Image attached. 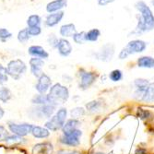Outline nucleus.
Segmentation results:
<instances>
[{"label": "nucleus", "mask_w": 154, "mask_h": 154, "mask_svg": "<svg viewBox=\"0 0 154 154\" xmlns=\"http://www.w3.org/2000/svg\"><path fill=\"white\" fill-rule=\"evenodd\" d=\"M137 13L136 14L137 24L128 33V36H140L154 30V14L150 7L143 0H137L134 5Z\"/></svg>", "instance_id": "f257e3e1"}, {"label": "nucleus", "mask_w": 154, "mask_h": 154, "mask_svg": "<svg viewBox=\"0 0 154 154\" xmlns=\"http://www.w3.org/2000/svg\"><path fill=\"white\" fill-rule=\"evenodd\" d=\"M47 97L49 103L57 106V104L64 103L68 100L69 91L66 86L61 85L60 83H55L50 88Z\"/></svg>", "instance_id": "f03ea898"}, {"label": "nucleus", "mask_w": 154, "mask_h": 154, "mask_svg": "<svg viewBox=\"0 0 154 154\" xmlns=\"http://www.w3.org/2000/svg\"><path fill=\"white\" fill-rule=\"evenodd\" d=\"M7 70L8 76H10L14 79H20L26 72L27 66L20 59H14L8 62L7 66Z\"/></svg>", "instance_id": "7ed1b4c3"}, {"label": "nucleus", "mask_w": 154, "mask_h": 154, "mask_svg": "<svg viewBox=\"0 0 154 154\" xmlns=\"http://www.w3.org/2000/svg\"><path fill=\"white\" fill-rule=\"evenodd\" d=\"M116 54V45L113 43L104 44L99 50L95 52L94 57L103 62H110L114 58Z\"/></svg>", "instance_id": "20e7f679"}, {"label": "nucleus", "mask_w": 154, "mask_h": 154, "mask_svg": "<svg viewBox=\"0 0 154 154\" xmlns=\"http://www.w3.org/2000/svg\"><path fill=\"white\" fill-rule=\"evenodd\" d=\"M79 87L81 90H87L96 81L98 78V74L93 71H87L85 69L80 68L79 71Z\"/></svg>", "instance_id": "39448f33"}, {"label": "nucleus", "mask_w": 154, "mask_h": 154, "mask_svg": "<svg viewBox=\"0 0 154 154\" xmlns=\"http://www.w3.org/2000/svg\"><path fill=\"white\" fill-rule=\"evenodd\" d=\"M147 47H148V43L145 42L144 40L133 39V40L129 41L128 43V45H125L124 48L125 51L128 52V54L130 57V55H132V54H141V53L145 52Z\"/></svg>", "instance_id": "423d86ee"}, {"label": "nucleus", "mask_w": 154, "mask_h": 154, "mask_svg": "<svg viewBox=\"0 0 154 154\" xmlns=\"http://www.w3.org/2000/svg\"><path fill=\"white\" fill-rule=\"evenodd\" d=\"M9 130L16 136L19 137H25L32 133L33 125L30 124H16L13 122L8 123Z\"/></svg>", "instance_id": "0eeeda50"}, {"label": "nucleus", "mask_w": 154, "mask_h": 154, "mask_svg": "<svg viewBox=\"0 0 154 154\" xmlns=\"http://www.w3.org/2000/svg\"><path fill=\"white\" fill-rule=\"evenodd\" d=\"M82 132L79 129H76L68 135H64L60 137V142L64 145L76 147L79 145V137H81Z\"/></svg>", "instance_id": "6e6552de"}, {"label": "nucleus", "mask_w": 154, "mask_h": 154, "mask_svg": "<svg viewBox=\"0 0 154 154\" xmlns=\"http://www.w3.org/2000/svg\"><path fill=\"white\" fill-rule=\"evenodd\" d=\"M51 85H52V80L50 77L43 73L41 77L38 78V81L35 85V89L39 92V94H45L52 87Z\"/></svg>", "instance_id": "1a4fd4ad"}, {"label": "nucleus", "mask_w": 154, "mask_h": 154, "mask_svg": "<svg viewBox=\"0 0 154 154\" xmlns=\"http://www.w3.org/2000/svg\"><path fill=\"white\" fill-rule=\"evenodd\" d=\"M57 49L59 54L64 57H68V55L70 54L73 51L72 45L70 44V42H69L66 38H60L58 40Z\"/></svg>", "instance_id": "9d476101"}, {"label": "nucleus", "mask_w": 154, "mask_h": 154, "mask_svg": "<svg viewBox=\"0 0 154 154\" xmlns=\"http://www.w3.org/2000/svg\"><path fill=\"white\" fill-rule=\"evenodd\" d=\"M65 16V12L63 10L58 11V12H54V13H49L45 18V25L48 28H53L54 26L58 25L63 18Z\"/></svg>", "instance_id": "9b49d317"}, {"label": "nucleus", "mask_w": 154, "mask_h": 154, "mask_svg": "<svg viewBox=\"0 0 154 154\" xmlns=\"http://www.w3.org/2000/svg\"><path fill=\"white\" fill-rule=\"evenodd\" d=\"M55 110V105L47 103L44 105H40L39 107L34 109V113L39 117H45V118H50L54 112Z\"/></svg>", "instance_id": "f8f14e48"}, {"label": "nucleus", "mask_w": 154, "mask_h": 154, "mask_svg": "<svg viewBox=\"0 0 154 154\" xmlns=\"http://www.w3.org/2000/svg\"><path fill=\"white\" fill-rule=\"evenodd\" d=\"M45 65L44 59H41L38 57H32L30 59V67H31V73L35 77V78H39L43 74V68Z\"/></svg>", "instance_id": "ddd939ff"}, {"label": "nucleus", "mask_w": 154, "mask_h": 154, "mask_svg": "<svg viewBox=\"0 0 154 154\" xmlns=\"http://www.w3.org/2000/svg\"><path fill=\"white\" fill-rule=\"evenodd\" d=\"M134 85L137 88V91L135 92V97L137 99L141 100V97L145 92V91L147 90V88L149 87V82L145 79H137L134 81Z\"/></svg>", "instance_id": "4468645a"}, {"label": "nucleus", "mask_w": 154, "mask_h": 154, "mask_svg": "<svg viewBox=\"0 0 154 154\" xmlns=\"http://www.w3.org/2000/svg\"><path fill=\"white\" fill-rule=\"evenodd\" d=\"M67 0H53L46 5V11L48 13H54L61 11L63 8H66Z\"/></svg>", "instance_id": "2eb2a0df"}, {"label": "nucleus", "mask_w": 154, "mask_h": 154, "mask_svg": "<svg viewBox=\"0 0 154 154\" xmlns=\"http://www.w3.org/2000/svg\"><path fill=\"white\" fill-rule=\"evenodd\" d=\"M28 53H29L32 57H38L41 59H46L49 57V54L44 47L40 45H32L28 49Z\"/></svg>", "instance_id": "dca6fc26"}, {"label": "nucleus", "mask_w": 154, "mask_h": 154, "mask_svg": "<svg viewBox=\"0 0 154 154\" xmlns=\"http://www.w3.org/2000/svg\"><path fill=\"white\" fill-rule=\"evenodd\" d=\"M77 32V28L74 23H66L60 27L59 29V34L62 36V38H69Z\"/></svg>", "instance_id": "f3484780"}, {"label": "nucleus", "mask_w": 154, "mask_h": 154, "mask_svg": "<svg viewBox=\"0 0 154 154\" xmlns=\"http://www.w3.org/2000/svg\"><path fill=\"white\" fill-rule=\"evenodd\" d=\"M54 150L53 145L49 142L39 143L33 147L32 153L33 154H52Z\"/></svg>", "instance_id": "a211bd4d"}, {"label": "nucleus", "mask_w": 154, "mask_h": 154, "mask_svg": "<svg viewBox=\"0 0 154 154\" xmlns=\"http://www.w3.org/2000/svg\"><path fill=\"white\" fill-rule=\"evenodd\" d=\"M80 125V122L77 119H69L67 120L62 128V131L64 135H68L70 134L71 132H73L74 130L78 129V127Z\"/></svg>", "instance_id": "6ab92c4d"}, {"label": "nucleus", "mask_w": 154, "mask_h": 154, "mask_svg": "<svg viewBox=\"0 0 154 154\" xmlns=\"http://www.w3.org/2000/svg\"><path fill=\"white\" fill-rule=\"evenodd\" d=\"M137 65L141 68H153L154 67V57L149 55H142L137 60Z\"/></svg>", "instance_id": "aec40b11"}, {"label": "nucleus", "mask_w": 154, "mask_h": 154, "mask_svg": "<svg viewBox=\"0 0 154 154\" xmlns=\"http://www.w3.org/2000/svg\"><path fill=\"white\" fill-rule=\"evenodd\" d=\"M63 125H64V123L61 122L57 116H54L51 119H49L45 123V128L51 131H57L63 128Z\"/></svg>", "instance_id": "412c9836"}, {"label": "nucleus", "mask_w": 154, "mask_h": 154, "mask_svg": "<svg viewBox=\"0 0 154 154\" xmlns=\"http://www.w3.org/2000/svg\"><path fill=\"white\" fill-rule=\"evenodd\" d=\"M102 32L98 28H92V29L85 32V40L88 43H95L99 40Z\"/></svg>", "instance_id": "4be33fe9"}, {"label": "nucleus", "mask_w": 154, "mask_h": 154, "mask_svg": "<svg viewBox=\"0 0 154 154\" xmlns=\"http://www.w3.org/2000/svg\"><path fill=\"white\" fill-rule=\"evenodd\" d=\"M32 134L36 138H46L50 136V132L46 128L42 127H33Z\"/></svg>", "instance_id": "5701e85b"}, {"label": "nucleus", "mask_w": 154, "mask_h": 154, "mask_svg": "<svg viewBox=\"0 0 154 154\" xmlns=\"http://www.w3.org/2000/svg\"><path fill=\"white\" fill-rule=\"evenodd\" d=\"M141 101L147 103H153L154 102V83H151L149 85L145 92L141 97Z\"/></svg>", "instance_id": "b1692460"}, {"label": "nucleus", "mask_w": 154, "mask_h": 154, "mask_svg": "<svg viewBox=\"0 0 154 154\" xmlns=\"http://www.w3.org/2000/svg\"><path fill=\"white\" fill-rule=\"evenodd\" d=\"M41 23H42V19L39 15H36V14L29 16V18L27 20V25L29 28L41 27Z\"/></svg>", "instance_id": "393cba45"}, {"label": "nucleus", "mask_w": 154, "mask_h": 154, "mask_svg": "<svg viewBox=\"0 0 154 154\" xmlns=\"http://www.w3.org/2000/svg\"><path fill=\"white\" fill-rule=\"evenodd\" d=\"M11 97H12V93L9 91V89L4 86L0 87V102L7 103L11 99Z\"/></svg>", "instance_id": "a878e982"}, {"label": "nucleus", "mask_w": 154, "mask_h": 154, "mask_svg": "<svg viewBox=\"0 0 154 154\" xmlns=\"http://www.w3.org/2000/svg\"><path fill=\"white\" fill-rule=\"evenodd\" d=\"M32 103H34V104H38V105H44V104L49 103V101H48L47 95H45V94H38V95H35L32 98Z\"/></svg>", "instance_id": "bb28decb"}, {"label": "nucleus", "mask_w": 154, "mask_h": 154, "mask_svg": "<svg viewBox=\"0 0 154 154\" xmlns=\"http://www.w3.org/2000/svg\"><path fill=\"white\" fill-rule=\"evenodd\" d=\"M30 39H31V35L29 34V32H28L27 28L19 32V33H18V41L20 42V43L25 44Z\"/></svg>", "instance_id": "cd10ccee"}, {"label": "nucleus", "mask_w": 154, "mask_h": 154, "mask_svg": "<svg viewBox=\"0 0 154 154\" xmlns=\"http://www.w3.org/2000/svg\"><path fill=\"white\" fill-rule=\"evenodd\" d=\"M109 79H110V80L114 81V82L120 81L123 79V72L120 70V69H114V70H112L110 72Z\"/></svg>", "instance_id": "c85d7f7f"}, {"label": "nucleus", "mask_w": 154, "mask_h": 154, "mask_svg": "<svg viewBox=\"0 0 154 154\" xmlns=\"http://www.w3.org/2000/svg\"><path fill=\"white\" fill-rule=\"evenodd\" d=\"M73 42L77 45H83L84 43H86L85 40V32H77L73 36H72Z\"/></svg>", "instance_id": "c756f323"}, {"label": "nucleus", "mask_w": 154, "mask_h": 154, "mask_svg": "<svg viewBox=\"0 0 154 154\" xmlns=\"http://www.w3.org/2000/svg\"><path fill=\"white\" fill-rule=\"evenodd\" d=\"M11 36L12 33L8 30L5 29V28H0V42L5 43L6 41L11 38Z\"/></svg>", "instance_id": "7c9ffc66"}, {"label": "nucleus", "mask_w": 154, "mask_h": 154, "mask_svg": "<svg viewBox=\"0 0 154 154\" xmlns=\"http://www.w3.org/2000/svg\"><path fill=\"white\" fill-rule=\"evenodd\" d=\"M70 115H71L72 118L77 119V118H79V117H80V116L85 115V110H84L82 107H76V108L71 110Z\"/></svg>", "instance_id": "2f4dec72"}, {"label": "nucleus", "mask_w": 154, "mask_h": 154, "mask_svg": "<svg viewBox=\"0 0 154 154\" xmlns=\"http://www.w3.org/2000/svg\"><path fill=\"white\" fill-rule=\"evenodd\" d=\"M8 79V74L7 67H4L3 66L0 65V84H4Z\"/></svg>", "instance_id": "473e14b6"}, {"label": "nucleus", "mask_w": 154, "mask_h": 154, "mask_svg": "<svg viewBox=\"0 0 154 154\" xmlns=\"http://www.w3.org/2000/svg\"><path fill=\"white\" fill-rule=\"evenodd\" d=\"M101 105H102L101 103H99L98 101H92L86 104V108L91 112H95L101 108Z\"/></svg>", "instance_id": "72a5a7b5"}, {"label": "nucleus", "mask_w": 154, "mask_h": 154, "mask_svg": "<svg viewBox=\"0 0 154 154\" xmlns=\"http://www.w3.org/2000/svg\"><path fill=\"white\" fill-rule=\"evenodd\" d=\"M58 38L55 36L54 34H50L48 39H47V42H48V44L51 47L53 48H57V44H58Z\"/></svg>", "instance_id": "f704fd0d"}, {"label": "nucleus", "mask_w": 154, "mask_h": 154, "mask_svg": "<svg viewBox=\"0 0 154 154\" xmlns=\"http://www.w3.org/2000/svg\"><path fill=\"white\" fill-rule=\"evenodd\" d=\"M28 32H29V34L31 35V37H34V36H38L42 33V28L41 27H32V28H27Z\"/></svg>", "instance_id": "c9c22d12"}, {"label": "nucleus", "mask_w": 154, "mask_h": 154, "mask_svg": "<svg viewBox=\"0 0 154 154\" xmlns=\"http://www.w3.org/2000/svg\"><path fill=\"white\" fill-rule=\"evenodd\" d=\"M21 141V137L19 136H8L6 139V142L8 144H16V143H20Z\"/></svg>", "instance_id": "e433bc0d"}, {"label": "nucleus", "mask_w": 154, "mask_h": 154, "mask_svg": "<svg viewBox=\"0 0 154 154\" xmlns=\"http://www.w3.org/2000/svg\"><path fill=\"white\" fill-rule=\"evenodd\" d=\"M9 136L8 130L3 127V125H0V142L6 141L7 137Z\"/></svg>", "instance_id": "4c0bfd02"}, {"label": "nucleus", "mask_w": 154, "mask_h": 154, "mask_svg": "<svg viewBox=\"0 0 154 154\" xmlns=\"http://www.w3.org/2000/svg\"><path fill=\"white\" fill-rule=\"evenodd\" d=\"M137 116L141 119H147L151 116V114H150V112H149V111H146V110H143V109H138Z\"/></svg>", "instance_id": "58836bf2"}, {"label": "nucleus", "mask_w": 154, "mask_h": 154, "mask_svg": "<svg viewBox=\"0 0 154 154\" xmlns=\"http://www.w3.org/2000/svg\"><path fill=\"white\" fill-rule=\"evenodd\" d=\"M114 2H116V0H97V4L100 7H106L113 4Z\"/></svg>", "instance_id": "ea45409f"}, {"label": "nucleus", "mask_w": 154, "mask_h": 154, "mask_svg": "<svg viewBox=\"0 0 154 154\" xmlns=\"http://www.w3.org/2000/svg\"><path fill=\"white\" fill-rule=\"evenodd\" d=\"M134 154H147V149L144 148H137Z\"/></svg>", "instance_id": "a19ab883"}, {"label": "nucleus", "mask_w": 154, "mask_h": 154, "mask_svg": "<svg viewBox=\"0 0 154 154\" xmlns=\"http://www.w3.org/2000/svg\"><path fill=\"white\" fill-rule=\"evenodd\" d=\"M57 154H80L78 151H69V150H60Z\"/></svg>", "instance_id": "79ce46f5"}, {"label": "nucleus", "mask_w": 154, "mask_h": 154, "mask_svg": "<svg viewBox=\"0 0 154 154\" xmlns=\"http://www.w3.org/2000/svg\"><path fill=\"white\" fill-rule=\"evenodd\" d=\"M4 115H5V112H4V110H3V108L0 106V119H1L3 116H4Z\"/></svg>", "instance_id": "37998d69"}, {"label": "nucleus", "mask_w": 154, "mask_h": 154, "mask_svg": "<svg viewBox=\"0 0 154 154\" xmlns=\"http://www.w3.org/2000/svg\"><path fill=\"white\" fill-rule=\"evenodd\" d=\"M91 154H104L103 152H93V153H91Z\"/></svg>", "instance_id": "c03bdc74"}, {"label": "nucleus", "mask_w": 154, "mask_h": 154, "mask_svg": "<svg viewBox=\"0 0 154 154\" xmlns=\"http://www.w3.org/2000/svg\"><path fill=\"white\" fill-rule=\"evenodd\" d=\"M151 6L154 8V0H151Z\"/></svg>", "instance_id": "a18cd8bd"}]
</instances>
